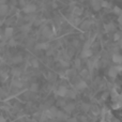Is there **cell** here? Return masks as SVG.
Instances as JSON below:
<instances>
[{
	"mask_svg": "<svg viewBox=\"0 0 122 122\" xmlns=\"http://www.w3.org/2000/svg\"><path fill=\"white\" fill-rule=\"evenodd\" d=\"M36 6L34 4H27V5L24 8V12L27 13V14H31V13L36 12Z\"/></svg>",
	"mask_w": 122,
	"mask_h": 122,
	"instance_id": "6da1fadb",
	"label": "cell"
},
{
	"mask_svg": "<svg viewBox=\"0 0 122 122\" xmlns=\"http://www.w3.org/2000/svg\"><path fill=\"white\" fill-rule=\"evenodd\" d=\"M67 88L66 87H64V86H61V87H59L58 88V90H57V94L59 95V97H65V95L67 94Z\"/></svg>",
	"mask_w": 122,
	"mask_h": 122,
	"instance_id": "7a4b0ae2",
	"label": "cell"
},
{
	"mask_svg": "<svg viewBox=\"0 0 122 122\" xmlns=\"http://www.w3.org/2000/svg\"><path fill=\"white\" fill-rule=\"evenodd\" d=\"M8 11H9V8L6 4L4 3L0 4V15H5L8 13Z\"/></svg>",
	"mask_w": 122,
	"mask_h": 122,
	"instance_id": "3957f363",
	"label": "cell"
},
{
	"mask_svg": "<svg viewBox=\"0 0 122 122\" xmlns=\"http://www.w3.org/2000/svg\"><path fill=\"white\" fill-rule=\"evenodd\" d=\"M92 6L95 11H99L100 9L102 8L101 6V0H93L92 1Z\"/></svg>",
	"mask_w": 122,
	"mask_h": 122,
	"instance_id": "277c9868",
	"label": "cell"
},
{
	"mask_svg": "<svg viewBox=\"0 0 122 122\" xmlns=\"http://www.w3.org/2000/svg\"><path fill=\"white\" fill-rule=\"evenodd\" d=\"M108 75L112 78H115L117 75H118V71L116 70V67H110L109 71H108Z\"/></svg>",
	"mask_w": 122,
	"mask_h": 122,
	"instance_id": "5b68a950",
	"label": "cell"
},
{
	"mask_svg": "<svg viewBox=\"0 0 122 122\" xmlns=\"http://www.w3.org/2000/svg\"><path fill=\"white\" fill-rule=\"evenodd\" d=\"M81 56L84 58H89V57H91V56H92V51H91L89 48L84 49V51H82V53H81Z\"/></svg>",
	"mask_w": 122,
	"mask_h": 122,
	"instance_id": "8992f818",
	"label": "cell"
},
{
	"mask_svg": "<svg viewBox=\"0 0 122 122\" xmlns=\"http://www.w3.org/2000/svg\"><path fill=\"white\" fill-rule=\"evenodd\" d=\"M12 36H13V28L8 27L4 30V36H5V38H11Z\"/></svg>",
	"mask_w": 122,
	"mask_h": 122,
	"instance_id": "52a82bcc",
	"label": "cell"
},
{
	"mask_svg": "<svg viewBox=\"0 0 122 122\" xmlns=\"http://www.w3.org/2000/svg\"><path fill=\"white\" fill-rule=\"evenodd\" d=\"M86 87H87V82L86 81H82V80H81V81H79L77 85H76V89H77V90H84Z\"/></svg>",
	"mask_w": 122,
	"mask_h": 122,
	"instance_id": "ba28073f",
	"label": "cell"
},
{
	"mask_svg": "<svg viewBox=\"0 0 122 122\" xmlns=\"http://www.w3.org/2000/svg\"><path fill=\"white\" fill-rule=\"evenodd\" d=\"M112 61H114L115 63H121L122 57L119 55V54H115V55L112 56Z\"/></svg>",
	"mask_w": 122,
	"mask_h": 122,
	"instance_id": "9c48e42d",
	"label": "cell"
},
{
	"mask_svg": "<svg viewBox=\"0 0 122 122\" xmlns=\"http://www.w3.org/2000/svg\"><path fill=\"white\" fill-rule=\"evenodd\" d=\"M49 47L48 43H40V44L36 45V48L38 49H47Z\"/></svg>",
	"mask_w": 122,
	"mask_h": 122,
	"instance_id": "30bf717a",
	"label": "cell"
},
{
	"mask_svg": "<svg viewBox=\"0 0 122 122\" xmlns=\"http://www.w3.org/2000/svg\"><path fill=\"white\" fill-rule=\"evenodd\" d=\"M12 61H13L14 63H19V62H21V61H23V56H20V55L14 56V57L12 58Z\"/></svg>",
	"mask_w": 122,
	"mask_h": 122,
	"instance_id": "8fae6325",
	"label": "cell"
},
{
	"mask_svg": "<svg viewBox=\"0 0 122 122\" xmlns=\"http://www.w3.org/2000/svg\"><path fill=\"white\" fill-rule=\"evenodd\" d=\"M30 29H31V26H30V25H24V26H21V27H20V30L23 32H25V33L29 32Z\"/></svg>",
	"mask_w": 122,
	"mask_h": 122,
	"instance_id": "7c38bea8",
	"label": "cell"
},
{
	"mask_svg": "<svg viewBox=\"0 0 122 122\" xmlns=\"http://www.w3.org/2000/svg\"><path fill=\"white\" fill-rule=\"evenodd\" d=\"M12 85L14 87H16V88H20V87L23 86V82H21L20 80H16V79H15V80H13Z\"/></svg>",
	"mask_w": 122,
	"mask_h": 122,
	"instance_id": "4fadbf2b",
	"label": "cell"
},
{
	"mask_svg": "<svg viewBox=\"0 0 122 122\" xmlns=\"http://www.w3.org/2000/svg\"><path fill=\"white\" fill-rule=\"evenodd\" d=\"M74 107H75V105L74 104H67V105H65L64 109L66 110V112H72V110H74Z\"/></svg>",
	"mask_w": 122,
	"mask_h": 122,
	"instance_id": "5bb4252c",
	"label": "cell"
},
{
	"mask_svg": "<svg viewBox=\"0 0 122 122\" xmlns=\"http://www.w3.org/2000/svg\"><path fill=\"white\" fill-rule=\"evenodd\" d=\"M115 29V25L114 24H108V25L105 26V30L106 31H112V30Z\"/></svg>",
	"mask_w": 122,
	"mask_h": 122,
	"instance_id": "9a60e30c",
	"label": "cell"
},
{
	"mask_svg": "<svg viewBox=\"0 0 122 122\" xmlns=\"http://www.w3.org/2000/svg\"><path fill=\"white\" fill-rule=\"evenodd\" d=\"M38 89H39L38 84H32L31 87H30V90H31L32 92H36V91H38Z\"/></svg>",
	"mask_w": 122,
	"mask_h": 122,
	"instance_id": "2e32d148",
	"label": "cell"
},
{
	"mask_svg": "<svg viewBox=\"0 0 122 122\" xmlns=\"http://www.w3.org/2000/svg\"><path fill=\"white\" fill-rule=\"evenodd\" d=\"M12 74H13L14 76H19V75H20V71H19L18 69H14V70L12 71Z\"/></svg>",
	"mask_w": 122,
	"mask_h": 122,
	"instance_id": "e0dca14e",
	"label": "cell"
},
{
	"mask_svg": "<svg viewBox=\"0 0 122 122\" xmlns=\"http://www.w3.org/2000/svg\"><path fill=\"white\" fill-rule=\"evenodd\" d=\"M9 45H10L11 47H14L15 45H16V41H15L14 39H10V41H9Z\"/></svg>",
	"mask_w": 122,
	"mask_h": 122,
	"instance_id": "ac0fdd59",
	"label": "cell"
},
{
	"mask_svg": "<svg viewBox=\"0 0 122 122\" xmlns=\"http://www.w3.org/2000/svg\"><path fill=\"white\" fill-rule=\"evenodd\" d=\"M114 11H115V13L116 14H118V15H121V10L118 8V6H116V8L114 9Z\"/></svg>",
	"mask_w": 122,
	"mask_h": 122,
	"instance_id": "d6986e66",
	"label": "cell"
},
{
	"mask_svg": "<svg viewBox=\"0 0 122 122\" xmlns=\"http://www.w3.org/2000/svg\"><path fill=\"white\" fill-rule=\"evenodd\" d=\"M89 107H90V106H89L88 104H82V110H85V112L89 110Z\"/></svg>",
	"mask_w": 122,
	"mask_h": 122,
	"instance_id": "ffe728a7",
	"label": "cell"
},
{
	"mask_svg": "<svg viewBox=\"0 0 122 122\" xmlns=\"http://www.w3.org/2000/svg\"><path fill=\"white\" fill-rule=\"evenodd\" d=\"M74 12H75V14L76 15H80V14H81V12H82V10H81V9H75V11H74Z\"/></svg>",
	"mask_w": 122,
	"mask_h": 122,
	"instance_id": "44dd1931",
	"label": "cell"
},
{
	"mask_svg": "<svg viewBox=\"0 0 122 122\" xmlns=\"http://www.w3.org/2000/svg\"><path fill=\"white\" fill-rule=\"evenodd\" d=\"M101 6H103V8H106V6H108V2L102 1V0H101Z\"/></svg>",
	"mask_w": 122,
	"mask_h": 122,
	"instance_id": "7402d4cb",
	"label": "cell"
},
{
	"mask_svg": "<svg viewBox=\"0 0 122 122\" xmlns=\"http://www.w3.org/2000/svg\"><path fill=\"white\" fill-rule=\"evenodd\" d=\"M43 34H44V36H49V34H51V32L48 31V28L44 29V31H43Z\"/></svg>",
	"mask_w": 122,
	"mask_h": 122,
	"instance_id": "603a6c76",
	"label": "cell"
},
{
	"mask_svg": "<svg viewBox=\"0 0 122 122\" xmlns=\"http://www.w3.org/2000/svg\"><path fill=\"white\" fill-rule=\"evenodd\" d=\"M79 65H80V60H79V59H76V60H75V66L78 67Z\"/></svg>",
	"mask_w": 122,
	"mask_h": 122,
	"instance_id": "cb8c5ba5",
	"label": "cell"
},
{
	"mask_svg": "<svg viewBox=\"0 0 122 122\" xmlns=\"http://www.w3.org/2000/svg\"><path fill=\"white\" fill-rule=\"evenodd\" d=\"M32 65H33V66H38V65H39L38 60H33V61H32Z\"/></svg>",
	"mask_w": 122,
	"mask_h": 122,
	"instance_id": "d4e9b609",
	"label": "cell"
},
{
	"mask_svg": "<svg viewBox=\"0 0 122 122\" xmlns=\"http://www.w3.org/2000/svg\"><path fill=\"white\" fill-rule=\"evenodd\" d=\"M119 39H120V34H119V33H117L116 36H115V40H116V41H118Z\"/></svg>",
	"mask_w": 122,
	"mask_h": 122,
	"instance_id": "484cf974",
	"label": "cell"
},
{
	"mask_svg": "<svg viewBox=\"0 0 122 122\" xmlns=\"http://www.w3.org/2000/svg\"><path fill=\"white\" fill-rule=\"evenodd\" d=\"M81 75H82V76H86V75H87V71H86V70H84V71L81 72Z\"/></svg>",
	"mask_w": 122,
	"mask_h": 122,
	"instance_id": "4316f807",
	"label": "cell"
},
{
	"mask_svg": "<svg viewBox=\"0 0 122 122\" xmlns=\"http://www.w3.org/2000/svg\"><path fill=\"white\" fill-rule=\"evenodd\" d=\"M0 122H5V119H4L2 116H0Z\"/></svg>",
	"mask_w": 122,
	"mask_h": 122,
	"instance_id": "83f0119b",
	"label": "cell"
},
{
	"mask_svg": "<svg viewBox=\"0 0 122 122\" xmlns=\"http://www.w3.org/2000/svg\"><path fill=\"white\" fill-rule=\"evenodd\" d=\"M89 25H90V24H89V23H85V24H84V28L89 27Z\"/></svg>",
	"mask_w": 122,
	"mask_h": 122,
	"instance_id": "f1b7e54d",
	"label": "cell"
},
{
	"mask_svg": "<svg viewBox=\"0 0 122 122\" xmlns=\"http://www.w3.org/2000/svg\"><path fill=\"white\" fill-rule=\"evenodd\" d=\"M61 63H62L64 66H67V62H65V61H61Z\"/></svg>",
	"mask_w": 122,
	"mask_h": 122,
	"instance_id": "f546056e",
	"label": "cell"
},
{
	"mask_svg": "<svg viewBox=\"0 0 122 122\" xmlns=\"http://www.w3.org/2000/svg\"><path fill=\"white\" fill-rule=\"evenodd\" d=\"M6 0H0V4H2V3H4Z\"/></svg>",
	"mask_w": 122,
	"mask_h": 122,
	"instance_id": "4dcf8cb0",
	"label": "cell"
},
{
	"mask_svg": "<svg viewBox=\"0 0 122 122\" xmlns=\"http://www.w3.org/2000/svg\"><path fill=\"white\" fill-rule=\"evenodd\" d=\"M101 122H106V121H105V120H102V121H101Z\"/></svg>",
	"mask_w": 122,
	"mask_h": 122,
	"instance_id": "1f68e13d",
	"label": "cell"
},
{
	"mask_svg": "<svg viewBox=\"0 0 122 122\" xmlns=\"http://www.w3.org/2000/svg\"><path fill=\"white\" fill-rule=\"evenodd\" d=\"M0 39H1V34H0Z\"/></svg>",
	"mask_w": 122,
	"mask_h": 122,
	"instance_id": "d6a6232c",
	"label": "cell"
}]
</instances>
